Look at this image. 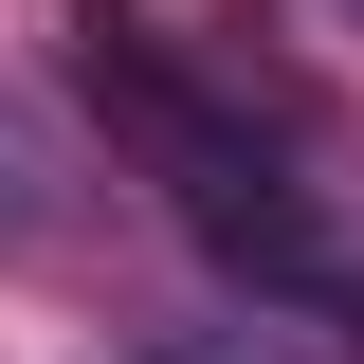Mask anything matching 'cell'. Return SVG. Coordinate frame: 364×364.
Wrapping results in <instances>:
<instances>
[{
	"label": "cell",
	"instance_id": "obj_1",
	"mask_svg": "<svg viewBox=\"0 0 364 364\" xmlns=\"http://www.w3.org/2000/svg\"><path fill=\"white\" fill-rule=\"evenodd\" d=\"M73 73H91V109L128 128V164H146V182L182 200V237H200L219 273H255V291H291V310H328V291H346V273H328V219L291 200V164H273V146L237 128L219 91L182 73L164 37H146L128 0H91V37H73Z\"/></svg>",
	"mask_w": 364,
	"mask_h": 364
},
{
	"label": "cell",
	"instance_id": "obj_2",
	"mask_svg": "<svg viewBox=\"0 0 364 364\" xmlns=\"http://www.w3.org/2000/svg\"><path fill=\"white\" fill-rule=\"evenodd\" d=\"M346 18H364V0H346Z\"/></svg>",
	"mask_w": 364,
	"mask_h": 364
}]
</instances>
